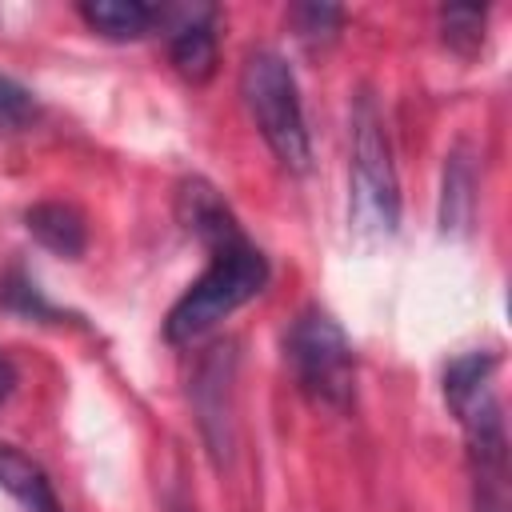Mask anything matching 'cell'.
I'll use <instances>...</instances> for the list:
<instances>
[{
    "instance_id": "16",
    "label": "cell",
    "mask_w": 512,
    "mask_h": 512,
    "mask_svg": "<svg viewBox=\"0 0 512 512\" xmlns=\"http://www.w3.org/2000/svg\"><path fill=\"white\" fill-rule=\"evenodd\" d=\"M176 512H188V508H176Z\"/></svg>"
},
{
    "instance_id": "15",
    "label": "cell",
    "mask_w": 512,
    "mask_h": 512,
    "mask_svg": "<svg viewBox=\"0 0 512 512\" xmlns=\"http://www.w3.org/2000/svg\"><path fill=\"white\" fill-rule=\"evenodd\" d=\"M12 388H16V368H12V360L0 352V404L12 396Z\"/></svg>"
},
{
    "instance_id": "13",
    "label": "cell",
    "mask_w": 512,
    "mask_h": 512,
    "mask_svg": "<svg viewBox=\"0 0 512 512\" xmlns=\"http://www.w3.org/2000/svg\"><path fill=\"white\" fill-rule=\"evenodd\" d=\"M296 28L304 40H320V36H332L340 28V8H328V4H304L296 8Z\"/></svg>"
},
{
    "instance_id": "14",
    "label": "cell",
    "mask_w": 512,
    "mask_h": 512,
    "mask_svg": "<svg viewBox=\"0 0 512 512\" xmlns=\"http://www.w3.org/2000/svg\"><path fill=\"white\" fill-rule=\"evenodd\" d=\"M4 300L12 304V308H20V312H32V316H52V308L40 300V292H36V284H28L20 272L8 280V288H4Z\"/></svg>"
},
{
    "instance_id": "12",
    "label": "cell",
    "mask_w": 512,
    "mask_h": 512,
    "mask_svg": "<svg viewBox=\"0 0 512 512\" xmlns=\"http://www.w3.org/2000/svg\"><path fill=\"white\" fill-rule=\"evenodd\" d=\"M36 116V100L12 76H0V132H16Z\"/></svg>"
},
{
    "instance_id": "9",
    "label": "cell",
    "mask_w": 512,
    "mask_h": 512,
    "mask_svg": "<svg viewBox=\"0 0 512 512\" xmlns=\"http://www.w3.org/2000/svg\"><path fill=\"white\" fill-rule=\"evenodd\" d=\"M80 16L92 32H100L108 40H140L152 32L160 8L140 4V0H88V4H80Z\"/></svg>"
},
{
    "instance_id": "5",
    "label": "cell",
    "mask_w": 512,
    "mask_h": 512,
    "mask_svg": "<svg viewBox=\"0 0 512 512\" xmlns=\"http://www.w3.org/2000/svg\"><path fill=\"white\" fill-rule=\"evenodd\" d=\"M212 8H188L184 20L172 28L168 52L184 80L204 84L216 72V32H212Z\"/></svg>"
},
{
    "instance_id": "6",
    "label": "cell",
    "mask_w": 512,
    "mask_h": 512,
    "mask_svg": "<svg viewBox=\"0 0 512 512\" xmlns=\"http://www.w3.org/2000/svg\"><path fill=\"white\" fill-rule=\"evenodd\" d=\"M176 212H180L184 228H188L196 240H204L208 248L244 236L240 224H236V216L228 212V204H224V200L216 196V188L204 184V180H188V184H180Z\"/></svg>"
},
{
    "instance_id": "8",
    "label": "cell",
    "mask_w": 512,
    "mask_h": 512,
    "mask_svg": "<svg viewBox=\"0 0 512 512\" xmlns=\"http://www.w3.org/2000/svg\"><path fill=\"white\" fill-rule=\"evenodd\" d=\"M0 488L24 504V512H64L44 468L12 444H0Z\"/></svg>"
},
{
    "instance_id": "2",
    "label": "cell",
    "mask_w": 512,
    "mask_h": 512,
    "mask_svg": "<svg viewBox=\"0 0 512 512\" xmlns=\"http://www.w3.org/2000/svg\"><path fill=\"white\" fill-rule=\"evenodd\" d=\"M240 96H244L252 124L276 152V160L292 172H304L312 160V144H308L300 88H296L292 68L284 64V56L268 52V48L248 52V60L240 68Z\"/></svg>"
},
{
    "instance_id": "1",
    "label": "cell",
    "mask_w": 512,
    "mask_h": 512,
    "mask_svg": "<svg viewBox=\"0 0 512 512\" xmlns=\"http://www.w3.org/2000/svg\"><path fill=\"white\" fill-rule=\"evenodd\" d=\"M264 284H268V260H264V252L248 236H236V240L216 244L208 268L172 304V312L164 320V336L172 344H188V340L204 336L228 312H236L240 304H248L252 296H260Z\"/></svg>"
},
{
    "instance_id": "11",
    "label": "cell",
    "mask_w": 512,
    "mask_h": 512,
    "mask_svg": "<svg viewBox=\"0 0 512 512\" xmlns=\"http://www.w3.org/2000/svg\"><path fill=\"white\" fill-rule=\"evenodd\" d=\"M440 28H444V44L472 56L484 44V8H444L440 12Z\"/></svg>"
},
{
    "instance_id": "4",
    "label": "cell",
    "mask_w": 512,
    "mask_h": 512,
    "mask_svg": "<svg viewBox=\"0 0 512 512\" xmlns=\"http://www.w3.org/2000/svg\"><path fill=\"white\" fill-rule=\"evenodd\" d=\"M400 224V192L384 128L368 100L352 116V228L360 240H388Z\"/></svg>"
},
{
    "instance_id": "3",
    "label": "cell",
    "mask_w": 512,
    "mask_h": 512,
    "mask_svg": "<svg viewBox=\"0 0 512 512\" xmlns=\"http://www.w3.org/2000/svg\"><path fill=\"white\" fill-rule=\"evenodd\" d=\"M284 352L300 392L320 408H348L356 392V352L344 328L324 308H304L288 336Z\"/></svg>"
},
{
    "instance_id": "7",
    "label": "cell",
    "mask_w": 512,
    "mask_h": 512,
    "mask_svg": "<svg viewBox=\"0 0 512 512\" xmlns=\"http://www.w3.org/2000/svg\"><path fill=\"white\" fill-rule=\"evenodd\" d=\"M28 232L48 248V252H56V256H64V260H76L84 248H88V224H84V216L72 208V204H64V200H44V204H36V208H28Z\"/></svg>"
},
{
    "instance_id": "10",
    "label": "cell",
    "mask_w": 512,
    "mask_h": 512,
    "mask_svg": "<svg viewBox=\"0 0 512 512\" xmlns=\"http://www.w3.org/2000/svg\"><path fill=\"white\" fill-rule=\"evenodd\" d=\"M232 356H212L200 372V384L204 392H212V404H196L200 408V424L212 440V452H224L228 448V384H232Z\"/></svg>"
}]
</instances>
